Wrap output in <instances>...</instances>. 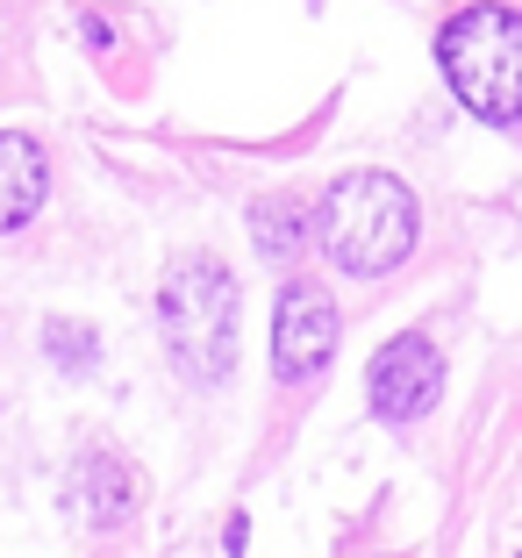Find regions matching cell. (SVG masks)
Masks as SVG:
<instances>
[{
  "mask_svg": "<svg viewBox=\"0 0 522 558\" xmlns=\"http://www.w3.org/2000/svg\"><path fill=\"white\" fill-rule=\"evenodd\" d=\"M86 44H94V50H114V29L100 15H86Z\"/></svg>",
  "mask_w": 522,
  "mask_h": 558,
  "instance_id": "cell-10",
  "label": "cell"
},
{
  "mask_svg": "<svg viewBox=\"0 0 522 558\" xmlns=\"http://www.w3.org/2000/svg\"><path fill=\"white\" fill-rule=\"evenodd\" d=\"M44 194H50L44 144L22 130H0V236H15L22 222H36Z\"/></svg>",
  "mask_w": 522,
  "mask_h": 558,
  "instance_id": "cell-6",
  "label": "cell"
},
{
  "mask_svg": "<svg viewBox=\"0 0 522 558\" xmlns=\"http://www.w3.org/2000/svg\"><path fill=\"white\" fill-rule=\"evenodd\" d=\"M315 236L337 258V272L351 279H379L415 251L423 236V208L393 172H343L315 208Z\"/></svg>",
  "mask_w": 522,
  "mask_h": 558,
  "instance_id": "cell-1",
  "label": "cell"
},
{
  "mask_svg": "<svg viewBox=\"0 0 522 558\" xmlns=\"http://www.w3.org/2000/svg\"><path fill=\"white\" fill-rule=\"evenodd\" d=\"M301 208L294 201H258V208H251V244H258V258L265 265H287L301 251Z\"/></svg>",
  "mask_w": 522,
  "mask_h": 558,
  "instance_id": "cell-8",
  "label": "cell"
},
{
  "mask_svg": "<svg viewBox=\"0 0 522 558\" xmlns=\"http://www.w3.org/2000/svg\"><path fill=\"white\" fill-rule=\"evenodd\" d=\"M444 80L479 122H522V15L501 0H479L444 22L437 36Z\"/></svg>",
  "mask_w": 522,
  "mask_h": 558,
  "instance_id": "cell-3",
  "label": "cell"
},
{
  "mask_svg": "<svg viewBox=\"0 0 522 558\" xmlns=\"http://www.w3.org/2000/svg\"><path fill=\"white\" fill-rule=\"evenodd\" d=\"M365 395H373V415L379 423H415V415L437 409L444 395V351L429 344L423 329H401L373 351L365 365Z\"/></svg>",
  "mask_w": 522,
  "mask_h": 558,
  "instance_id": "cell-5",
  "label": "cell"
},
{
  "mask_svg": "<svg viewBox=\"0 0 522 558\" xmlns=\"http://www.w3.org/2000/svg\"><path fill=\"white\" fill-rule=\"evenodd\" d=\"M337 301H329L323 279H287L279 287V308H272V373L287 387H308L329 359H337Z\"/></svg>",
  "mask_w": 522,
  "mask_h": 558,
  "instance_id": "cell-4",
  "label": "cell"
},
{
  "mask_svg": "<svg viewBox=\"0 0 522 558\" xmlns=\"http://www.w3.org/2000/svg\"><path fill=\"white\" fill-rule=\"evenodd\" d=\"M136 501H144V480H136V465L122 451H94L80 465V509L94 530H122L136 515Z\"/></svg>",
  "mask_w": 522,
  "mask_h": 558,
  "instance_id": "cell-7",
  "label": "cell"
},
{
  "mask_svg": "<svg viewBox=\"0 0 522 558\" xmlns=\"http://www.w3.org/2000/svg\"><path fill=\"white\" fill-rule=\"evenodd\" d=\"M44 351H50V365H65V373H94L100 365V329L80 323V315H50L44 323Z\"/></svg>",
  "mask_w": 522,
  "mask_h": 558,
  "instance_id": "cell-9",
  "label": "cell"
},
{
  "mask_svg": "<svg viewBox=\"0 0 522 558\" xmlns=\"http://www.w3.org/2000/svg\"><path fill=\"white\" fill-rule=\"evenodd\" d=\"M158 329L165 351L194 387H215L236 365V279L222 272V258L208 251H186V258L165 265L158 279Z\"/></svg>",
  "mask_w": 522,
  "mask_h": 558,
  "instance_id": "cell-2",
  "label": "cell"
}]
</instances>
